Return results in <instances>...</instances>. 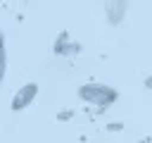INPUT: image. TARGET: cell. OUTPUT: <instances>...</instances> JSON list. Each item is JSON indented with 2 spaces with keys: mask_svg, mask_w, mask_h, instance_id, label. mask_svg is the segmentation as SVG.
Returning a JSON list of instances; mask_svg holds the SVG:
<instances>
[{
  "mask_svg": "<svg viewBox=\"0 0 152 143\" xmlns=\"http://www.w3.org/2000/svg\"><path fill=\"white\" fill-rule=\"evenodd\" d=\"M78 98H81L83 102L95 105V107H107V105H114V102H116L119 93H116V88H112V86H107V83H95V81H90V83H83V86L78 88Z\"/></svg>",
  "mask_w": 152,
  "mask_h": 143,
  "instance_id": "obj_1",
  "label": "cell"
},
{
  "mask_svg": "<svg viewBox=\"0 0 152 143\" xmlns=\"http://www.w3.org/2000/svg\"><path fill=\"white\" fill-rule=\"evenodd\" d=\"M36 95H38V86L36 83H24L17 93H14V98H12V112H19V110H26L33 100H36Z\"/></svg>",
  "mask_w": 152,
  "mask_h": 143,
  "instance_id": "obj_2",
  "label": "cell"
},
{
  "mask_svg": "<svg viewBox=\"0 0 152 143\" xmlns=\"http://www.w3.org/2000/svg\"><path fill=\"white\" fill-rule=\"evenodd\" d=\"M128 12V0H104V17H107V24L112 26H119L124 21Z\"/></svg>",
  "mask_w": 152,
  "mask_h": 143,
  "instance_id": "obj_3",
  "label": "cell"
},
{
  "mask_svg": "<svg viewBox=\"0 0 152 143\" xmlns=\"http://www.w3.org/2000/svg\"><path fill=\"white\" fill-rule=\"evenodd\" d=\"M55 55H59V57H74V55H78L81 52V45L78 43H74V41H69L66 38V33H62L57 41H55Z\"/></svg>",
  "mask_w": 152,
  "mask_h": 143,
  "instance_id": "obj_4",
  "label": "cell"
},
{
  "mask_svg": "<svg viewBox=\"0 0 152 143\" xmlns=\"http://www.w3.org/2000/svg\"><path fill=\"white\" fill-rule=\"evenodd\" d=\"M145 88H150V91H152V76H147V79H145Z\"/></svg>",
  "mask_w": 152,
  "mask_h": 143,
  "instance_id": "obj_5",
  "label": "cell"
}]
</instances>
